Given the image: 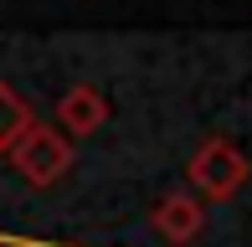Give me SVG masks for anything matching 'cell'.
<instances>
[{"label": "cell", "mask_w": 252, "mask_h": 247, "mask_svg": "<svg viewBox=\"0 0 252 247\" xmlns=\"http://www.w3.org/2000/svg\"><path fill=\"white\" fill-rule=\"evenodd\" d=\"M190 181H196L211 201L232 196V190L247 181V160H242V150H237V144H226V139L201 144V154L190 160Z\"/></svg>", "instance_id": "1"}, {"label": "cell", "mask_w": 252, "mask_h": 247, "mask_svg": "<svg viewBox=\"0 0 252 247\" xmlns=\"http://www.w3.org/2000/svg\"><path fill=\"white\" fill-rule=\"evenodd\" d=\"M201 227V206L196 201H186V196H175V201H165V211H159V232L165 237H190V232Z\"/></svg>", "instance_id": "2"}]
</instances>
